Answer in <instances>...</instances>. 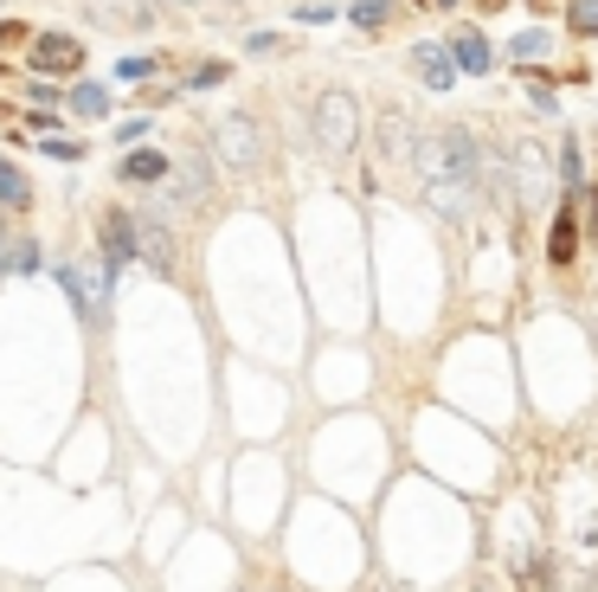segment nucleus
<instances>
[{"label":"nucleus","instance_id":"nucleus-1","mask_svg":"<svg viewBox=\"0 0 598 592\" xmlns=\"http://www.w3.org/2000/svg\"><path fill=\"white\" fill-rule=\"evenodd\" d=\"M412 168L425 174V200L451 225H464L469 213H476V194H483V148H476L469 130L444 123L438 136L418 143V161H412Z\"/></svg>","mask_w":598,"mask_h":592},{"label":"nucleus","instance_id":"nucleus-2","mask_svg":"<svg viewBox=\"0 0 598 592\" xmlns=\"http://www.w3.org/2000/svg\"><path fill=\"white\" fill-rule=\"evenodd\" d=\"M354 136H361V110H354V97L347 90H322L316 97V143H322V155H347L354 148Z\"/></svg>","mask_w":598,"mask_h":592},{"label":"nucleus","instance_id":"nucleus-3","mask_svg":"<svg viewBox=\"0 0 598 592\" xmlns=\"http://www.w3.org/2000/svg\"><path fill=\"white\" fill-rule=\"evenodd\" d=\"M212 143H219V161H225V168H239V174H252V168L265 161V136H258V123H252V116H219Z\"/></svg>","mask_w":598,"mask_h":592},{"label":"nucleus","instance_id":"nucleus-4","mask_svg":"<svg viewBox=\"0 0 598 592\" xmlns=\"http://www.w3.org/2000/svg\"><path fill=\"white\" fill-rule=\"evenodd\" d=\"M110 264H97V258H84V264H65V284H71V296H77V316L84 322H97L103 316V303H110Z\"/></svg>","mask_w":598,"mask_h":592},{"label":"nucleus","instance_id":"nucleus-5","mask_svg":"<svg viewBox=\"0 0 598 592\" xmlns=\"http://www.w3.org/2000/svg\"><path fill=\"white\" fill-rule=\"evenodd\" d=\"M135 258H142L155 278H174V232L155 220V213H135Z\"/></svg>","mask_w":598,"mask_h":592},{"label":"nucleus","instance_id":"nucleus-6","mask_svg":"<svg viewBox=\"0 0 598 592\" xmlns=\"http://www.w3.org/2000/svg\"><path fill=\"white\" fill-rule=\"evenodd\" d=\"M168 200L187 207V213L212 200V174H206V161H174V174H168Z\"/></svg>","mask_w":598,"mask_h":592},{"label":"nucleus","instance_id":"nucleus-7","mask_svg":"<svg viewBox=\"0 0 598 592\" xmlns=\"http://www.w3.org/2000/svg\"><path fill=\"white\" fill-rule=\"evenodd\" d=\"M84 65V46L71 33H39L33 39V72H77Z\"/></svg>","mask_w":598,"mask_h":592},{"label":"nucleus","instance_id":"nucleus-8","mask_svg":"<svg viewBox=\"0 0 598 592\" xmlns=\"http://www.w3.org/2000/svg\"><path fill=\"white\" fill-rule=\"evenodd\" d=\"M451 65H457V72H489L496 52H489V39H483L476 26H457V33H451Z\"/></svg>","mask_w":598,"mask_h":592},{"label":"nucleus","instance_id":"nucleus-9","mask_svg":"<svg viewBox=\"0 0 598 592\" xmlns=\"http://www.w3.org/2000/svg\"><path fill=\"white\" fill-rule=\"evenodd\" d=\"M515 168H522V207H540V194H547V155H540V148L534 143H522L515 148Z\"/></svg>","mask_w":598,"mask_h":592},{"label":"nucleus","instance_id":"nucleus-10","mask_svg":"<svg viewBox=\"0 0 598 592\" xmlns=\"http://www.w3.org/2000/svg\"><path fill=\"white\" fill-rule=\"evenodd\" d=\"M380 148H387V161H399V168L418 161V136H412V123L399 110H387V123H380Z\"/></svg>","mask_w":598,"mask_h":592},{"label":"nucleus","instance_id":"nucleus-11","mask_svg":"<svg viewBox=\"0 0 598 592\" xmlns=\"http://www.w3.org/2000/svg\"><path fill=\"white\" fill-rule=\"evenodd\" d=\"M168 174H174V161L161 148H135L123 161V181H142V187H168Z\"/></svg>","mask_w":598,"mask_h":592},{"label":"nucleus","instance_id":"nucleus-12","mask_svg":"<svg viewBox=\"0 0 598 592\" xmlns=\"http://www.w3.org/2000/svg\"><path fill=\"white\" fill-rule=\"evenodd\" d=\"M39 271V245L33 238H0V278H26Z\"/></svg>","mask_w":598,"mask_h":592},{"label":"nucleus","instance_id":"nucleus-13","mask_svg":"<svg viewBox=\"0 0 598 592\" xmlns=\"http://www.w3.org/2000/svg\"><path fill=\"white\" fill-rule=\"evenodd\" d=\"M103 232H110V258H103V264H110V271H117V264H130V258H135V213H110Z\"/></svg>","mask_w":598,"mask_h":592},{"label":"nucleus","instance_id":"nucleus-14","mask_svg":"<svg viewBox=\"0 0 598 592\" xmlns=\"http://www.w3.org/2000/svg\"><path fill=\"white\" fill-rule=\"evenodd\" d=\"M412 59H418V77H425L431 90H451V77H457V65H451V52H438V46H418Z\"/></svg>","mask_w":598,"mask_h":592},{"label":"nucleus","instance_id":"nucleus-15","mask_svg":"<svg viewBox=\"0 0 598 592\" xmlns=\"http://www.w3.org/2000/svg\"><path fill=\"white\" fill-rule=\"evenodd\" d=\"M573 245H579V225H573V207L553 220V238H547V258L553 264H573Z\"/></svg>","mask_w":598,"mask_h":592},{"label":"nucleus","instance_id":"nucleus-16","mask_svg":"<svg viewBox=\"0 0 598 592\" xmlns=\"http://www.w3.org/2000/svg\"><path fill=\"white\" fill-rule=\"evenodd\" d=\"M33 200V187H26V174L13 168V161H0V207H26Z\"/></svg>","mask_w":598,"mask_h":592},{"label":"nucleus","instance_id":"nucleus-17","mask_svg":"<svg viewBox=\"0 0 598 592\" xmlns=\"http://www.w3.org/2000/svg\"><path fill=\"white\" fill-rule=\"evenodd\" d=\"M522 587H528V592H553V587H560L547 554H528V560H522Z\"/></svg>","mask_w":598,"mask_h":592},{"label":"nucleus","instance_id":"nucleus-18","mask_svg":"<svg viewBox=\"0 0 598 592\" xmlns=\"http://www.w3.org/2000/svg\"><path fill=\"white\" fill-rule=\"evenodd\" d=\"M71 110H77V116H103V110H110V90H103V84H77V90H71Z\"/></svg>","mask_w":598,"mask_h":592},{"label":"nucleus","instance_id":"nucleus-19","mask_svg":"<svg viewBox=\"0 0 598 592\" xmlns=\"http://www.w3.org/2000/svg\"><path fill=\"white\" fill-rule=\"evenodd\" d=\"M347 13H354V26H367V33H374V26H387V13H393V0H354Z\"/></svg>","mask_w":598,"mask_h":592},{"label":"nucleus","instance_id":"nucleus-20","mask_svg":"<svg viewBox=\"0 0 598 592\" xmlns=\"http://www.w3.org/2000/svg\"><path fill=\"white\" fill-rule=\"evenodd\" d=\"M509 52H515L522 65H534V59H547V33H522V39H515Z\"/></svg>","mask_w":598,"mask_h":592},{"label":"nucleus","instance_id":"nucleus-21","mask_svg":"<svg viewBox=\"0 0 598 592\" xmlns=\"http://www.w3.org/2000/svg\"><path fill=\"white\" fill-rule=\"evenodd\" d=\"M573 33H598V0H573Z\"/></svg>","mask_w":598,"mask_h":592},{"label":"nucleus","instance_id":"nucleus-22","mask_svg":"<svg viewBox=\"0 0 598 592\" xmlns=\"http://www.w3.org/2000/svg\"><path fill=\"white\" fill-rule=\"evenodd\" d=\"M586 225H593V238H598V187H586Z\"/></svg>","mask_w":598,"mask_h":592},{"label":"nucleus","instance_id":"nucleus-23","mask_svg":"<svg viewBox=\"0 0 598 592\" xmlns=\"http://www.w3.org/2000/svg\"><path fill=\"white\" fill-rule=\"evenodd\" d=\"M483 7H509V0H483Z\"/></svg>","mask_w":598,"mask_h":592}]
</instances>
